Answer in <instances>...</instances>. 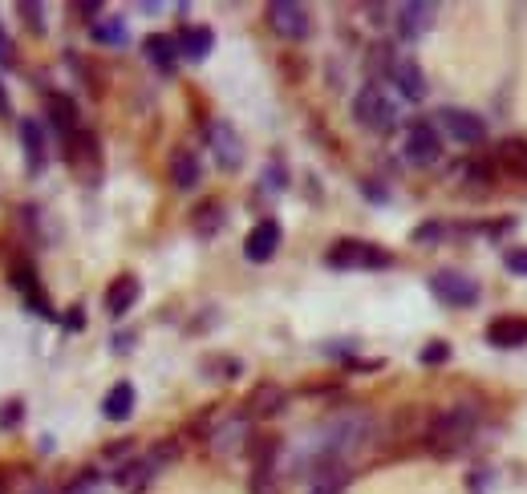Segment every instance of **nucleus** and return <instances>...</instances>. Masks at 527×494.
Instances as JSON below:
<instances>
[{
  "instance_id": "412c9836",
  "label": "nucleus",
  "mask_w": 527,
  "mask_h": 494,
  "mask_svg": "<svg viewBox=\"0 0 527 494\" xmlns=\"http://www.w3.org/2000/svg\"><path fill=\"white\" fill-rule=\"evenodd\" d=\"M142 49H146L150 65H159L163 73H171V69H175V57H179V41H175V37H163V33H159V37H146V45H142Z\"/></svg>"
},
{
  "instance_id": "c756f323",
  "label": "nucleus",
  "mask_w": 527,
  "mask_h": 494,
  "mask_svg": "<svg viewBox=\"0 0 527 494\" xmlns=\"http://www.w3.org/2000/svg\"><path fill=\"white\" fill-rule=\"evenodd\" d=\"M446 357H450V345H446V341L422 349V361H426V365H438V361H446Z\"/></svg>"
},
{
  "instance_id": "aec40b11",
  "label": "nucleus",
  "mask_w": 527,
  "mask_h": 494,
  "mask_svg": "<svg viewBox=\"0 0 527 494\" xmlns=\"http://www.w3.org/2000/svg\"><path fill=\"white\" fill-rule=\"evenodd\" d=\"M276 446H260L256 470H252V494H276V466H272Z\"/></svg>"
},
{
  "instance_id": "f257e3e1",
  "label": "nucleus",
  "mask_w": 527,
  "mask_h": 494,
  "mask_svg": "<svg viewBox=\"0 0 527 494\" xmlns=\"http://www.w3.org/2000/svg\"><path fill=\"white\" fill-rule=\"evenodd\" d=\"M475 430H479V409L475 405H450V409H442V414L430 422L426 446L438 458H455V454H463L471 446Z\"/></svg>"
},
{
  "instance_id": "4468645a",
  "label": "nucleus",
  "mask_w": 527,
  "mask_h": 494,
  "mask_svg": "<svg viewBox=\"0 0 527 494\" xmlns=\"http://www.w3.org/2000/svg\"><path fill=\"white\" fill-rule=\"evenodd\" d=\"M21 146H25V171L29 175H41L45 171V130L37 118H21Z\"/></svg>"
},
{
  "instance_id": "7ed1b4c3",
  "label": "nucleus",
  "mask_w": 527,
  "mask_h": 494,
  "mask_svg": "<svg viewBox=\"0 0 527 494\" xmlns=\"http://www.w3.org/2000/svg\"><path fill=\"white\" fill-rule=\"evenodd\" d=\"M353 114H357V122H361L365 130H373V134H390V130L398 126V106H394V98L382 94V86H365V90L353 98Z\"/></svg>"
},
{
  "instance_id": "c85d7f7f",
  "label": "nucleus",
  "mask_w": 527,
  "mask_h": 494,
  "mask_svg": "<svg viewBox=\"0 0 527 494\" xmlns=\"http://www.w3.org/2000/svg\"><path fill=\"white\" fill-rule=\"evenodd\" d=\"M503 264H507V272L527 276V247H511V252L503 256Z\"/></svg>"
},
{
  "instance_id": "f8f14e48",
  "label": "nucleus",
  "mask_w": 527,
  "mask_h": 494,
  "mask_svg": "<svg viewBox=\"0 0 527 494\" xmlns=\"http://www.w3.org/2000/svg\"><path fill=\"white\" fill-rule=\"evenodd\" d=\"M434 17H438V9H434V5H426V0H414V5H402V9H398V33H402L406 41H418L422 33H430V29H434Z\"/></svg>"
},
{
  "instance_id": "7c9ffc66",
  "label": "nucleus",
  "mask_w": 527,
  "mask_h": 494,
  "mask_svg": "<svg viewBox=\"0 0 527 494\" xmlns=\"http://www.w3.org/2000/svg\"><path fill=\"white\" fill-rule=\"evenodd\" d=\"M21 13L29 17V25H33V33H41V29H45V25H41V9H37V5H21Z\"/></svg>"
},
{
  "instance_id": "f03ea898",
  "label": "nucleus",
  "mask_w": 527,
  "mask_h": 494,
  "mask_svg": "<svg viewBox=\"0 0 527 494\" xmlns=\"http://www.w3.org/2000/svg\"><path fill=\"white\" fill-rule=\"evenodd\" d=\"M365 438H369V418L365 414H341L317 434V442L309 450V466L313 462H349L365 446Z\"/></svg>"
},
{
  "instance_id": "ddd939ff",
  "label": "nucleus",
  "mask_w": 527,
  "mask_h": 494,
  "mask_svg": "<svg viewBox=\"0 0 527 494\" xmlns=\"http://www.w3.org/2000/svg\"><path fill=\"white\" fill-rule=\"evenodd\" d=\"M487 341L495 349H523L527 345V320L523 316H499L487 324Z\"/></svg>"
},
{
  "instance_id": "dca6fc26",
  "label": "nucleus",
  "mask_w": 527,
  "mask_h": 494,
  "mask_svg": "<svg viewBox=\"0 0 527 494\" xmlns=\"http://www.w3.org/2000/svg\"><path fill=\"white\" fill-rule=\"evenodd\" d=\"M138 296H142L138 276H118V280L106 288V312H110V316H126V312L138 304Z\"/></svg>"
},
{
  "instance_id": "20e7f679",
  "label": "nucleus",
  "mask_w": 527,
  "mask_h": 494,
  "mask_svg": "<svg viewBox=\"0 0 527 494\" xmlns=\"http://www.w3.org/2000/svg\"><path fill=\"white\" fill-rule=\"evenodd\" d=\"M207 146H211V158H215L219 171L232 175V171L244 167V142H240V134H236L232 122H223V118L207 122Z\"/></svg>"
},
{
  "instance_id": "a211bd4d",
  "label": "nucleus",
  "mask_w": 527,
  "mask_h": 494,
  "mask_svg": "<svg viewBox=\"0 0 527 494\" xmlns=\"http://www.w3.org/2000/svg\"><path fill=\"white\" fill-rule=\"evenodd\" d=\"M102 414H106L110 422H126V418L134 414V385H130V381H118V385L106 393Z\"/></svg>"
},
{
  "instance_id": "473e14b6",
  "label": "nucleus",
  "mask_w": 527,
  "mask_h": 494,
  "mask_svg": "<svg viewBox=\"0 0 527 494\" xmlns=\"http://www.w3.org/2000/svg\"><path fill=\"white\" fill-rule=\"evenodd\" d=\"M13 106H9V90H5V81H0V118H9Z\"/></svg>"
},
{
  "instance_id": "4be33fe9",
  "label": "nucleus",
  "mask_w": 527,
  "mask_h": 494,
  "mask_svg": "<svg viewBox=\"0 0 527 494\" xmlns=\"http://www.w3.org/2000/svg\"><path fill=\"white\" fill-rule=\"evenodd\" d=\"M211 45H215V33H211V29H203V25L187 29V33L179 37V53H183L187 61H203V57L211 53Z\"/></svg>"
},
{
  "instance_id": "9d476101",
  "label": "nucleus",
  "mask_w": 527,
  "mask_h": 494,
  "mask_svg": "<svg viewBox=\"0 0 527 494\" xmlns=\"http://www.w3.org/2000/svg\"><path fill=\"white\" fill-rule=\"evenodd\" d=\"M276 247H280V223H276V219H260V223L248 231V239H244V256H248L252 264H268V260L276 256Z\"/></svg>"
},
{
  "instance_id": "6ab92c4d",
  "label": "nucleus",
  "mask_w": 527,
  "mask_h": 494,
  "mask_svg": "<svg viewBox=\"0 0 527 494\" xmlns=\"http://www.w3.org/2000/svg\"><path fill=\"white\" fill-rule=\"evenodd\" d=\"M13 284L21 288V296L29 300V308H33L37 316H49V304H45V296H41L37 276H33V268H29V264H17V268H13Z\"/></svg>"
},
{
  "instance_id": "cd10ccee",
  "label": "nucleus",
  "mask_w": 527,
  "mask_h": 494,
  "mask_svg": "<svg viewBox=\"0 0 527 494\" xmlns=\"http://www.w3.org/2000/svg\"><path fill=\"white\" fill-rule=\"evenodd\" d=\"M244 430H248L244 422H232V426L223 430V434H215V450H236V442L244 438Z\"/></svg>"
},
{
  "instance_id": "5701e85b",
  "label": "nucleus",
  "mask_w": 527,
  "mask_h": 494,
  "mask_svg": "<svg viewBox=\"0 0 527 494\" xmlns=\"http://www.w3.org/2000/svg\"><path fill=\"white\" fill-rule=\"evenodd\" d=\"M49 118H53L57 134H65V138L78 134V110H73V102H69V98L53 94V98H49Z\"/></svg>"
},
{
  "instance_id": "0eeeda50",
  "label": "nucleus",
  "mask_w": 527,
  "mask_h": 494,
  "mask_svg": "<svg viewBox=\"0 0 527 494\" xmlns=\"http://www.w3.org/2000/svg\"><path fill=\"white\" fill-rule=\"evenodd\" d=\"M430 292L446 304V308H471L479 300V284L463 272H434L430 276Z\"/></svg>"
},
{
  "instance_id": "b1692460",
  "label": "nucleus",
  "mask_w": 527,
  "mask_h": 494,
  "mask_svg": "<svg viewBox=\"0 0 527 494\" xmlns=\"http://www.w3.org/2000/svg\"><path fill=\"white\" fill-rule=\"evenodd\" d=\"M499 162H503V167H507L511 175L527 179V142H519V138L503 142V146H499Z\"/></svg>"
},
{
  "instance_id": "a878e982",
  "label": "nucleus",
  "mask_w": 527,
  "mask_h": 494,
  "mask_svg": "<svg viewBox=\"0 0 527 494\" xmlns=\"http://www.w3.org/2000/svg\"><path fill=\"white\" fill-rule=\"evenodd\" d=\"M94 41L98 45H122L126 41V25L122 21H102V25H94Z\"/></svg>"
},
{
  "instance_id": "393cba45",
  "label": "nucleus",
  "mask_w": 527,
  "mask_h": 494,
  "mask_svg": "<svg viewBox=\"0 0 527 494\" xmlns=\"http://www.w3.org/2000/svg\"><path fill=\"white\" fill-rule=\"evenodd\" d=\"M219 227H223V207H219V203L199 207V215H195V231H199V235H215Z\"/></svg>"
},
{
  "instance_id": "423d86ee",
  "label": "nucleus",
  "mask_w": 527,
  "mask_h": 494,
  "mask_svg": "<svg viewBox=\"0 0 527 494\" xmlns=\"http://www.w3.org/2000/svg\"><path fill=\"white\" fill-rule=\"evenodd\" d=\"M268 25L272 33H280L284 41H305L313 21H309V9L296 5V0H272L268 5Z\"/></svg>"
},
{
  "instance_id": "6e6552de",
  "label": "nucleus",
  "mask_w": 527,
  "mask_h": 494,
  "mask_svg": "<svg viewBox=\"0 0 527 494\" xmlns=\"http://www.w3.org/2000/svg\"><path fill=\"white\" fill-rule=\"evenodd\" d=\"M402 154H406L410 167H434V162L442 158V138H438V130H434L430 122H414V126L406 130Z\"/></svg>"
},
{
  "instance_id": "f3484780",
  "label": "nucleus",
  "mask_w": 527,
  "mask_h": 494,
  "mask_svg": "<svg viewBox=\"0 0 527 494\" xmlns=\"http://www.w3.org/2000/svg\"><path fill=\"white\" fill-rule=\"evenodd\" d=\"M199 179H203V167H199V154L195 150H175L171 154V183L179 187V191H195L199 187Z\"/></svg>"
},
{
  "instance_id": "1a4fd4ad",
  "label": "nucleus",
  "mask_w": 527,
  "mask_h": 494,
  "mask_svg": "<svg viewBox=\"0 0 527 494\" xmlns=\"http://www.w3.org/2000/svg\"><path fill=\"white\" fill-rule=\"evenodd\" d=\"M438 126L455 142H463V146H479L487 138V122L479 114H471V110H459V106L438 110Z\"/></svg>"
},
{
  "instance_id": "2f4dec72",
  "label": "nucleus",
  "mask_w": 527,
  "mask_h": 494,
  "mask_svg": "<svg viewBox=\"0 0 527 494\" xmlns=\"http://www.w3.org/2000/svg\"><path fill=\"white\" fill-rule=\"evenodd\" d=\"M0 65H13V45L5 33H0Z\"/></svg>"
},
{
  "instance_id": "39448f33",
  "label": "nucleus",
  "mask_w": 527,
  "mask_h": 494,
  "mask_svg": "<svg viewBox=\"0 0 527 494\" xmlns=\"http://www.w3.org/2000/svg\"><path fill=\"white\" fill-rule=\"evenodd\" d=\"M329 268H386L390 264V252H382V247H373V243H361V239H341L333 252L325 256Z\"/></svg>"
},
{
  "instance_id": "72a5a7b5",
  "label": "nucleus",
  "mask_w": 527,
  "mask_h": 494,
  "mask_svg": "<svg viewBox=\"0 0 527 494\" xmlns=\"http://www.w3.org/2000/svg\"><path fill=\"white\" fill-rule=\"evenodd\" d=\"M90 486H94V478H86V482H82V486H73V490H69V494H94V490H90Z\"/></svg>"
},
{
  "instance_id": "2eb2a0df",
  "label": "nucleus",
  "mask_w": 527,
  "mask_h": 494,
  "mask_svg": "<svg viewBox=\"0 0 527 494\" xmlns=\"http://www.w3.org/2000/svg\"><path fill=\"white\" fill-rule=\"evenodd\" d=\"M394 86L402 90V98L410 102H422L426 98V77H422V65L414 57H398L394 61Z\"/></svg>"
},
{
  "instance_id": "bb28decb",
  "label": "nucleus",
  "mask_w": 527,
  "mask_h": 494,
  "mask_svg": "<svg viewBox=\"0 0 527 494\" xmlns=\"http://www.w3.org/2000/svg\"><path fill=\"white\" fill-rule=\"evenodd\" d=\"M280 401H284L280 389H260L252 405H256V414H260V418H268V414H276V409H280Z\"/></svg>"
},
{
  "instance_id": "9b49d317",
  "label": "nucleus",
  "mask_w": 527,
  "mask_h": 494,
  "mask_svg": "<svg viewBox=\"0 0 527 494\" xmlns=\"http://www.w3.org/2000/svg\"><path fill=\"white\" fill-rule=\"evenodd\" d=\"M349 462H313L309 466V494H341L349 486Z\"/></svg>"
}]
</instances>
